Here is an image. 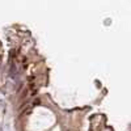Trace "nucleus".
Wrapping results in <instances>:
<instances>
[{
	"label": "nucleus",
	"instance_id": "2",
	"mask_svg": "<svg viewBox=\"0 0 131 131\" xmlns=\"http://www.w3.org/2000/svg\"><path fill=\"white\" fill-rule=\"evenodd\" d=\"M0 64H2V54H0Z\"/></svg>",
	"mask_w": 131,
	"mask_h": 131
},
{
	"label": "nucleus",
	"instance_id": "1",
	"mask_svg": "<svg viewBox=\"0 0 131 131\" xmlns=\"http://www.w3.org/2000/svg\"><path fill=\"white\" fill-rule=\"evenodd\" d=\"M39 104H41V100H39V98H37V100H34V101H33V106L39 105Z\"/></svg>",
	"mask_w": 131,
	"mask_h": 131
}]
</instances>
